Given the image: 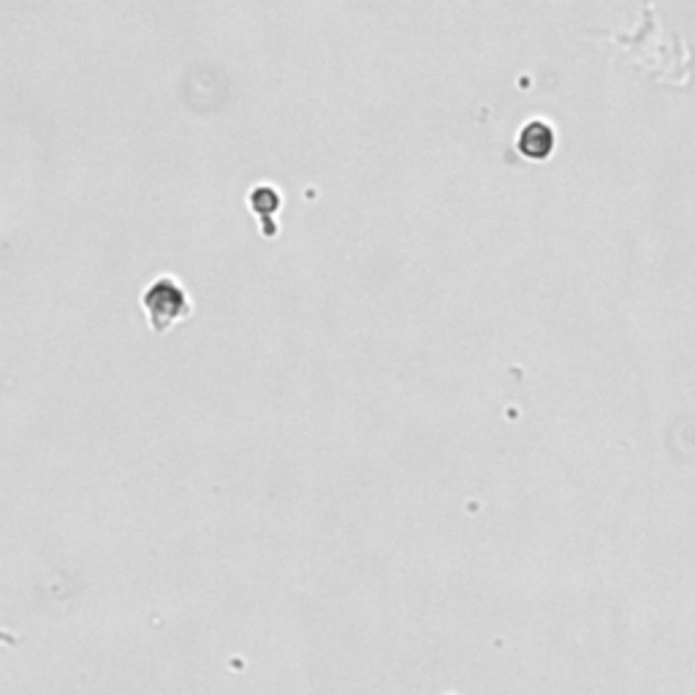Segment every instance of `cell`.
<instances>
[{
	"label": "cell",
	"mask_w": 695,
	"mask_h": 695,
	"mask_svg": "<svg viewBox=\"0 0 695 695\" xmlns=\"http://www.w3.org/2000/svg\"><path fill=\"white\" fill-rule=\"evenodd\" d=\"M142 307L156 332H166L169 326H174L191 316V299H188L185 289L180 286V281L172 274L156 277V281L145 289Z\"/></svg>",
	"instance_id": "obj_1"
},
{
	"label": "cell",
	"mask_w": 695,
	"mask_h": 695,
	"mask_svg": "<svg viewBox=\"0 0 695 695\" xmlns=\"http://www.w3.org/2000/svg\"><path fill=\"white\" fill-rule=\"evenodd\" d=\"M516 147L524 158H532V161L548 158V153L554 150V128L543 120L524 122L516 136Z\"/></svg>",
	"instance_id": "obj_2"
},
{
	"label": "cell",
	"mask_w": 695,
	"mask_h": 695,
	"mask_svg": "<svg viewBox=\"0 0 695 695\" xmlns=\"http://www.w3.org/2000/svg\"><path fill=\"white\" fill-rule=\"evenodd\" d=\"M250 207L263 220H272V215L281 209V193H277L272 185H255L250 191Z\"/></svg>",
	"instance_id": "obj_3"
}]
</instances>
